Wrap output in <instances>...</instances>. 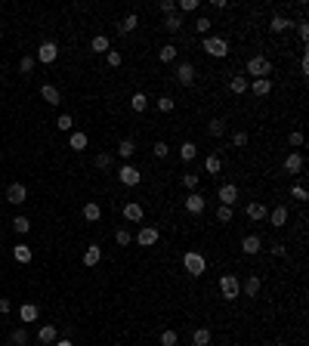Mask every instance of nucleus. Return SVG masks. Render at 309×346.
<instances>
[{"mask_svg":"<svg viewBox=\"0 0 309 346\" xmlns=\"http://www.w3.org/2000/svg\"><path fill=\"white\" fill-rule=\"evenodd\" d=\"M182 266H186V272L192 278H198V275H204V269H207V260H204L198 250H189L186 257H182Z\"/></svg>","mask_w":309,"mask_h":346,"instance_id":"f257e3e1","label":"nucleus"},{"mask_svg":"<svg viewBox=\"0 0 309 346\" xmlns=\"http://www.w3.org/2000/svg\"><path fill=\"white\" fill-rule=\"evenodd\" d=\"M244 71L254 74V80H257V77H269V74H272V62L266 59V56H250Z\"/></svg>","mask_w":309,"mask_h":346,"instance_id":"f03ea898","label":"nucleus"},{"mask_svg":"<svg viewBox=\"0 0 309 346\" xmlns=\"http://www.w3.org/2000/svg\"><path fill=\"white\" fill-rule=\"evenodd\" d=\"M201 47H204L207 56H216V59H226V56H229V40L226 37H204Z\"/></svg>","mask_w":309,"mask_h":346,"instance_id":"7ed1b4c3","label":"nucleus"},{"mask_svg":"<svg viewBox=\"0 0 309 346\" xmlns=\"http://www.w3.org/2000/svg\"><path fill=\"white\" fill-rule=\"evenodd\" d=\"M118 179L124 182V186H139V182H142V170L139 167H133V164H121L118 167Z\"/></svg>","mask_w":309,"mask_h":346,"instance_id":"20e7f679","label":"nucleus"},{"mask_svg":"<svg viewBox=\"0 0 309 346\" xmlns=\"http://www.w3.org/2000/svg\"><path fill=\"white\" fill-rule=\"evenodd\" d=\"M220 294H223V300L241 297V281H238L235 275H223V278H220Z\"/></svg>","mask_w":309,"mask_h":346,"instance_id":"39448f33","label":"nucleus"},{"mask_svg":"<svg viewBox=\"0 0 309 346\" xmlns=\"http://www.w3.org/2000/svg\"><path fill=\"white\" fill-rule=\"evenodd\" d=\"M158 238H161V232H158L155 226H142L139 232H136V244H139V247H155Z\"/></svg>","mask_w":309,"mask_h":346,"instance_id":"423d86ee","label":"nucleus"},{"mask_svg":"<svg viewBox=\"0 0 309 346\" xmlns=\"http://www.w3.org/2000/svg\"><path fill=\"white\" fill-rule=\"evenodd\" d=\"M216 198H220V204L232 207V204H238V198H241V192H238V186H232V182H226V186H220V192H216Z\"/></svg>","mask_w":309,"mask_h":346,"instance_id":"0eeeda50","label":"nucleus"},{"mask_svg":"<svg viewBox=\"0 0 309 346\" xmlns=\"http://www.w3.org/2000/svg\"><path fill=\"white\" fill-rule=\"evenodd\" d=\"M176 80H179V87H192V84H195V65H192V62H179L176 65Z\"/></svg>","mask_w":309,"mask_h":346,"instance_id":"6e6552de","label":"nucleus"},{"mask_svg":"<svg viewBox=\"0 0 309 346\" xmlns=\"http://www.w3.org/2000/svg\"><path fill=\"white\" fill-rule=\"evenodd\" d=\"M6 201L9 204H25L28 201V189L22 186V182H9L6 186Z\"/></svg>","mask_w":309,"mask_h":346,"instance_id":"1a4fd4ad","label":"nucleus"},{"mask_svg":"<svg viewBox=\"0 0 309 346\" xmlns=\"http://www.w3.org/2000/svg\"><path fill=\"white\" fill-rule=\"evenodd\" d=\"M56 56H59V47H56L53 40H43L40 47H37V62H43V65L56 62Z\"/></svg>","mask_w":309,"mask_h":346,"instance_id":"9d476101","label":"nucleus"},{"mask_svg":"<svg viewBox=\"0 0 309 346\" xmlns=\"http://www.w3.org/2000/svg\"><path fill=\"white\" fill-rule=\"evenodd\" d=\"M260 250H263V238H260V235H244V238H241V253H247V257H257Z\"/></svg>","mask_w":309,"mask_h":346,"instance_id":"9b49d317","label":"nucleus"},{"mask_svg":"<svg viewBox=\"0 0 309 346\" xmlns=\"http://www.w3.org/2000/svg\"><path fill=\"white\" fill-rule=\"evenodd\" d=\"M204 207H207V201H204V195H198V192H192L189 198H186V210H189L192 216L204 213Z\"/></svg>","mask_w":309,"mask_h":346,"instance_id":"f8f14e48","label":"nucleus"},{"mask_svg":"<svg viewBox=\"0 0 309 346\" xmlns=\"http://www.w3.org/2000/svg\"><path fill=\"white\" fill-rule=\"evenodd\" d=\"M247 90H250L254 96H260V99H263V96H269V93H272V77H257Z\"/></svg>","mask_w":309,"mask_h":346,"instance_id":"ddd939ff","label":"nucleus"},{"mask_svg":"<svg viewBox=\"0 0 309 346\" xmlns=\"http://www.w3.org/2000/svg\"><path fill=\"white\" fill-rule=\"evenodd\" d=\"M300 170H303V155H300V152H291L288 158H284V173H291V176H297Z\"/></svg>","mask_w":309,"mask_h":346,"instance_id":"4468645a","label":"nucleus"},{"mask_svg":"<svg viewBox=\"0 0 309 346\" xmlns=\"http://www.w3.org/2000/svg\"><path fill=\"white\" fill-rule=\"evenodd\" d=\"M124 220L142 223V204H139V201H127V204H124Z\"/></svg>","mask_w":309,"mask_h":346,"instance_id":"2eb2a0df","label":"nucleus"},{"mask_svg":"<svg viewBox=\"0 0 309 346\" xmlns=\"http://www.w3.org/2000/svg\"><path fill=\"white\" fill-rule=\"evenodd\" d=\"M269 223L275 226V229H281V226H288V207L284 204H278V207H272L269 210Z\"/></svg>","mask_w":309,"mask_h":346,"instance_id":"dca6fc26","label":"nucleus"},{"mask_svg":"<svg viewBox=\"0 0 309 346\" xmlns=\"http://www.w3.org/2000/svg\"><path fill=\"white\" fill-rule=\"evenodd\" d=\"M260 287H263V278H260V275H247L244 284H241V294H244V297H257Z\"/></svg>","mask_w":309,"mask_h":346,"instance_id":"f3484780","label":"nucleus"},{"mask_svg":"<svg viewBox=\"0 0 309 346\" xmlns=\"http://www.w3.org/2000/svg\"><path fill=\"white\" fill-rule=\"evenodd\" d=\"M87 142H90V136H87V133H81V130H74L71 136H68V148H71V152H84Z\"/></svg>","mask_w":309,"mask_h":346,"instance_id":"a211bd4d","label":"nucleus"},{"mask_svg":"<svg viewBox=\"0 0 309 346\" xmlns=\"http://www.w3.org/2000/svg\"><path fill=\"white\" fill-rule=\"evenodd\" d=\"M291 25H294V22H291L288 16H272V19H269V31H272V34H284Z\"/></svg>","mask_w":309,"mask_h":346,"instance_id":"6ab92c4d","label":"nucleus"},{"mask_svg":"<svg viewBox=\"0 0 309 346\" xmlns=\"http://www.w3.org/2000/svg\"><path fill=\"white\" fill-rule=\"evenodd\" d=\"M19 318H22V321H37V318H40L37 303H22V306H19Z\"/></svg>","mask_w":309,"mask_h":346,"instance_id":"aec40b11","label":"nucleus"},{"mask_svg":"<svg viewBox=\"0 0 309 346\" xmlns=\"http://www.w3.org/2000/svg\"><path fill=\"white\" fill-rule=\"evenodd\" d=\"M210 340H213L210 328H195L192 331V346H210Z\"/></svg>","mask_w":309,"mask_h":346,"instance_id":"412c9836","label":"nucleus"},{"mask_svg":"<svg viewBox=\"0 0 309 346\" xmlns=\"http://www.w3.org/2000/svg\"><path fill=\"white\" fill-rule=\"evenodd\" d=\"M244 213H247V220H254V223H260V220H266V204H260V201H250Z\"/></svg>","mask_w":309,"mask_h":346,"instance_id":"4be33fe9","label":"nucleus"},{"mask_svg":"<svg viewBox=\"0 0 309 346\" xmlns=\"http://www.w3.org/2000/svg\"><path fill=\"white\" fill-rule=\"evenodd\" d=\"M56 337H59V331H56V325H43V328L37 331V340H40L43 346H53V343H56Z\"/></svg>","mask_w":309,"mask_h":346,"instance_id":"5701e85b","label":"nucleus"},{"mask_svg":"<svg viewBox=\"0 0 309 346\" xmlns=\"http://www.w3.org/2000/svg\"><path fill=\"white\" fill-rule=\"evenodd\" d=\"M40 96H43V102H47V105H59V102H62L59 90H56L53 84H43V87H40Z\"/></svg>","mask_w":309,"mask_h":346,"instance_id":"b1692460","label":"nucleus"},{"mask_svg":"<svg viewBox=\"0 0 309 346\" xmlns=\"http://www.w3.org/2000/svg\"><path fill=\"white\" fill-rule=\"evenodd\" d=\"M247 87H250V84H247V77H244V74H232V80H229V90H232L235 96L247 93Z\"/></svg>","mask_w":309,"mask_h":346,"instance_id":"393cba45","label":"nucleus"},{"mask_svg":"<svg viewBox=\"0 0 309 346\" xmlns=\"http://www.w3.org/2000/svg\"><path fill=\"white\" fill-rule=\"evenodd\" d=\"M99 260H102V247H99V244H90V247L84 250V266H96Z\"/></svg>","mask_w":309,"mask_h":346,"instance_id":"a878e982","label":"nucleus"},{"mask_svg":"<svg viewBox=\"0 0 309 346\" xmlns=\"http://www.w3.org/2000/svg\"><path fill=\"white\" fill-rule=\"evenodd\" d=\"M31 257H34V253H31L28 244H16V247H13V260L22 263V266H25V263H31Z\"/></svg>","mask_w":309,"mask_h":346,"instance_id":"bb28decb","label":"nucleus"},{"mask_svg":"<svg viewBox=\"0 0 309 346\" xmlns=\"http://www.w3.org/2000/svg\"><path fill=\"white\" fill-rule=\"evenodd\" d=\"M90 50H93V53H108V50H111V43H108L105 34H96V37L90 40Z\"/></svg>","mask_w":309,"mask_h":346,"instance_id":"cd10ccee","label":"nucleus"},{"mask_svg":"<svg viewBox=\"0 0 309 346\" xmlns=\"http://www.w3.org/2000/svg\"><path fill=\"white\" fill-rule=\"evenodd\" d=\"M118 155H121L124 161H130V158L136 155V142H133V139H121V142H118Z\"/></svg>","mask_w":309,"mask_h":346,"instance_id":"c85d7f7f","label":"nucleus"},{"mask_svg":"<svg viewBox=\"0 0 309 346\" xmlns=\"http://www.w3.org/2000/svg\"><path fill=\"white\" fill-rule=\"evenodd\" d=\"M99 216H102V207H99L96 201H90V204H84V220H87V223H96V220H99Z\"/></svg>","mask_w":309,"mask_h":346,"instance_id":"c756f323","label":"nucleus"},{"mask_svg":"<svg viewBox=\"0 0 309 346\" xmlns=\"http://www.w3.org/2000/svg\"><path fill=\"white\" fill-rule=\"evenodd\" d=\"M136 25H139V16H136V13H130V16L124 19L121 25H118V31H121V34H133V31H136Z\"/></svg>","mask_w":309,"mask_h":346,"instance_id":"7c9ffc66","label":"nucleus"},{"mask_svg":"<svg viewBox=\"0 0 309 346\" xmlns=\"http://www.w3.org/2000/svg\"><path fill=\"white\" fill-rule=\"evenodd\" d=\"M195 155H198V145L195 142H182L179 145V161H195Z\"/></svg>","mask_w":309,"mask_h":346,"instance_id":"2f4dec72","label":"nucleus"},{"mask_svg":"<svg viewBox=\"0 0 309 346\" xmlns=\"http://www.w3.org/2000/svg\"><path fill=\"white\" fill-rule=\"evenodd\" d=\"M130 108L142 114V111L148 108V96H145V93H133V96H130Z\"/></svg>","mask_w":309,"mask_h":346,"instance_id":"473e14b6","label":"nucleus"},{"mask_svg":"<svg viewBox=\"0 0 309 346\" xmlns=\"http://www.w3.org/2000/svg\"><path fill=\"white\" fill-rule=\"evenodd\" d=\"M204 170L216 176V173L223 170V161H220V155H207V158H204Z\"/></svg>","mask_w":309,"mask_h":346,"instance_id":"72a5a7b5","label":"nucleus"},{"mask_svg":"<svg viewBox=\"0 0 309 346\" xmlns=\"http://www.w3.org/2000/svg\"><path fill=\"white\" fill-rule=\"evenodd\" d=\"M223 133H226V121L223 118H213L207 124V136H213V139H216V136H223Z\"/></svg>","mask_w":309,"mask_h":346,"instance_id":"f704fd0d","label":"nucleus"},{"mask_svg":"<svg viewBox=\"0 0 309 346\" xmlns=\"http://www.w3.org/2000/svg\"><path fill=\"white\" fill-rule=\"evenodd\" d=\"M176 53H179V50L173 47V43H164V47L158 50V59H161V62H173V59H176Z\"/></svg>","mask_w":309,"mask_h":346,"instance_id":"c9c22d12","label":"nucleus"},{"mask_svg":"<svg viewBox=\"0 0 309 346\" xmlns=\"http://www.w3.org/2000/svg\"><path fill=\"white\" fill-rule=\"evenodd\" d=\"M164 28H167L170 34H176V31L182 28V16H176V13H173V16H164Z\"/></svg>","mask_w":309,"mask_h":346,"instance_id":"e433bc0d","label":"nucleus"},{"mask_svg":"<svg viewBox=\"0 0 309 346\" xmlns=\"http://www.w3.org/2000/svg\"><path fill=\"white\" fill-rule=\"evenodd\" d=\"M111 164H114V155H111V152H102V155H96V167H99V170H108Z\"/></svg>","mask_w":309,"mask_h":346,"instance_id":"4c0bfd02","label":"nucleus"},{"mask_svg":"<svg viewBox=\"0 0 309 346\" xmlns=\"http://www.w3.org/2000/svg\"><path fill=\"white\" fill-rule=\"evenodd\" d=\"M13 229H16L19 235H25L28 229H31V220H28V216H16V220H13Z\"/></svg>","mask_w":309,"mask_h":346,"instance_id":"58836bf2","label":"nucleus"},{"mask_svg":"<svg viewBox=\"0 0 309 346\" xmlns=\"http://www.w3.org/2000/svg\"><path fill=\"white\" fill-rule=\"evenodd\" d=\"M9 340H13L16 346H25V343H28V331H25V328H16L13 334H9Z\"/></svg>","mask_w":309,"mask_h":346,"instance_id":"ea45409f","label":"nucleus"},{"mask_svg":"<svg viewBox=\"0 0 309 346\" xmlns=\"http://www.w3.org/2000/svg\"><path fill=\"white\" fill-rule=\"evenodd\" d=\"M114 241H118V247H127L133 241V235L127 232V229H118V232H114Z\"/></svg>","mask_w":309,"mask_h":346,"instance_id":"a19ab883","label":"nucleus"},{"mask_svg":"<svg viewBox=\"0 0 309 346\" xmlns=\"http://www.w3.org/2000/svg\"><path fill=\"white\" fill-rule=\"evenodd\" d=\"M182 186H186L189 192L198 189V173H182Z\"/></svg>","mask_w":309,"mask_h":346,"instance_id":"79ce46f5","label":"nucleus"},{"mask_svg":"<svg viewBox=\"0 0 309 346\" xmlns=\"http://www.w3.org/2000/svg\"><path fill=\"white\" fill-rule=\"evenodd\" d=\"M105 62H108L111 68H118V65L124 62V56H121V50H108V53H105Z\"/></svg>","mask_w":309,"mask_h":346,"instance_id":"37998d69","label":"nucleus"},{"mask_svg":"<svg viewBox=\"0 0 309 346\" xmlns=\"http://www.w3.org/2000/svg\"><path fill=\"white\" fill-rule=\"evenodd\" d=\"M56 127H59V130H71V127H74V121H71V114H59V118H56Z\"/></svg>","mask_w":309,"mask_h":346,"instance_id":"c03bdc74","label":"nucleus"},{"mask_svg":"<svg viewBox=\"0 0 309 346\" xmlns=\"http://www.w3.org/2000/svg\"><path fill=\"white\" fill-rule=\"evenodd\" d=\"M31 68H34V56H22V59H19V71L31 74Z\"/></svg>","mask_w":309,"mask_h":346,"instance_id":"a18cd8bd","label":"nucleus"},{"mask_svg":"<svg viewBox=\"0 0 309 346\" xmlns=\"http://www.w3.org/2000/svg\"><path fill=\"white\" fill-rule=\"evenodd\" d=\"M176 9H179V13H195V9H198V0H179Z\"/></svg>","mask_w":309,"mask_h":346,"instance_id":"49530a36","label":"nucleus"},{"mask_svg":"<svg viewBox=\"0 0 309 346\" xmlns=\"http://www.w3.org/2000/svg\"><path fill=\"white\" fill-rule=\"evenodd\" d=\"M216 220H220V223H229V220H232V207L220 204V207H216Z\"/></svg>","mask_w":309,"mask_h":346,"instance_id":"de8ad7c7","label":"nucleus"},{"mask_svg":"<svg viewBox=\"0 0 309 346\" xmlns=\"http://www.w3.org/2000/svg\"><path fill=\"white\" fill-rule=\"evenodd\" d=\"M232 145H235V148H244V145H247V133H244V130H235V133H232Z\"/></svg>","mask_w":309,"mask_h":346,"instance_id":"09e8293b","label":"nucleus"},{"mask_svg":"<svg viewBox=\"0 0 309 346\" xmlns=\"http://www.w3.org/2000/svg\"><path fill=\"white\" fill-rule=\"evenodd\" d=\"M176 331H161V346H176Z\"/></svg>","mask_w":309,"mask_h":346,"instance_id":"8fccbe9b","label":"nucleus"},{"mask_svg":"<svg viewBox=\"0 0 309 346\" xmlns=\"http://www.w3.org/2000/svg\"><path fill=\"white\" fill-rule=\"evenodd\" d=\"M155 105H158V111H173V105H176V102L170 99V96H161V99L155 102Z\"/></svg>","mask_w":309,"mask_h":346,"instance_id":"3c124183","label":"nucleus"},{"mask_svg":"<svg viewBox=\"0 0 309 346\" xmlns=\"http://www.w3.org/2000/svg\"><path fill=\"white\" fill-rule=\"evenodd\" d=\"M210 25H213V22H210L207 16H201V19L195 22V31H198V34H207V31H210Z\"/></svg>","mask_w":309,"mask_h":346,"instance_id":"603ef678","label":"nucleus"},{"mask_svg":"<svg viewBox=\"0 0 309 346\" xmlns=\"http://www.w3.org/2000/svg\"><path fill=\"white\" fill-rule=\"evenodd\" d=\"M291 198H294V201H300V204H303V201L309 198V192H306L303 186H294V189H291Z\"/></svg>","mask_w":309,"mask_h":346,"instance_id":"864d4df0","label":"nucleus"},{"mask_svg":"<svg viewBox=\"0 0 309 346\" xmlns=\"http://www.w3.org/2000/svg\"><path fill=\"white\" fill-rule=\"evenodd\" d=\"M158 9H161L164 16H173V13H176V3H173V0H161V3H158Z\"/></svg>","mask_w":309,"mask_h":346,"instance_id":"5fc2aeb1","label":"nucleus"},{"mask_svg":"<svg viewBox=\"0 0 309 346\" xmlns=\"http://www.w3.org/2000/svg\"><path fill=\"white\" fill-rule=\"evenodd\" d=\"M167 152H170L167 142H155V145H152V155H155V158H167Z\"/></svg>","mask_w":309,"mask_h":346,"instance_id":"6e6d98bb","label":"nucleus"},{"mask_svg":"<svg viewBox=\"0 0 309 346\" xmlns=\"http://www.w3.org/2000/svg\"><path fill=\"white\" fill-rule=\"evenodd\" d=\"M288 142H291L294 148H300V145H303V133H300V130H294V133L288 136Z\"/></svg>","mask_w":309,"mask_h":346,"instance_id":"4d7b16f0","label":"nucleus"},{"mask_svg":"<svg viewBox=\"0 0 309 346\" xmlns=\"http://www.w3.org/2000/svg\"><path fill=\"white\" fill-rule=\"evenodd\" d=\"M297 34H300V40H303V43L309 40V25H306V22H297Z\"/></svg>","mask_w":309,"mask_h":346,"instance_id":"13d9d810","label":"nucleus"},{"mask_svg":"<svg viewBox=\"0 0 309 346\" xmlns=\"http://www.w3.org/2000/svg\"><path fill=\"white\" fill-rule=\"evenodd\" d=\"M269 250H272V253H275V257H284V253H288V247H284V244H281V241H275V244H269Z\"/></svg>","mask_w":309,"mask_h":346,"instance_id":"bf43d9fd","label":"nucleus"},{"mask_svg":"<svg viewBox=\"0 0 309 346\" xmlns=\"http://www.w3.org/2000/svg\"><path fill=\"white\" fill-rule=\"evenodd\" d=\"M9 309H13V303H9V297H0V315H6Z\"/></svg>","mask_w":309,"mask_h":346,"instance_id":"052dcab7","label":"nucleus"},{"mask_svg":"<svg viewBox=\"0 0 309 346\" xmlns=\"http://www.w3.org/2000/svg\"><path fill=\"white\" fill-rule=\"evenodd\" d=\"M300 71H303V74H309V56H306V53L300 56Z\"/></svg>","mask_w":309,"mask_h":346,"instance_id":"680f3d73","label":"nucleus"},{"mask_svg":"<svg viewBox=\"0 0 309 346\" xmlns=\"http://www.w3.org/2000/svg\"><path fill=\"white\" fill-rule=\"evenodd\" d=\"M53 346H74V343H71V340H56Z\"/></svg>","mask_w":309,"mask_h":346,"instance_id":"e2e57ef3","label":"nucleus"},{"mask_svg":"<svg viewBox=\"0 0 309 346\" xmlns=\"http://www.w3.org/2000/svg\"><path fill=\"white\" fill-rule=\"evenodd\" d=\"M275 346H288V343H284V340H278V343H275Z\"/></svg>","mask_w":309,"mask_h":346,"instance_id":"0e129e2a","label":"nucleus"},{"mask_svg":"<svg viewBox=\"0 0 309 346\" xmlns=\"http://www.w3.org/2000/svg\"><path fill=\"white\" fill-rule=\"evenodd\" d=\"M0 164H3V161H0Z\"/></svg>","mask_w":309,"mask_h":346,"instance_id":"69168bd1","label":"nucleus"},{"mask_svg":"<svg viewBox=\"0 0 309 346\" xmlns=\"http://www.w3.org/2000/svg\"><path fill=\"white\" fill-rule=\"evenodd\" d=\"M0 235H3V232H0Z\"/></svg>","mask_w":309,"mask_h":346,"instance_id":"338daca9","label":"nucleus"}]
</instances>
